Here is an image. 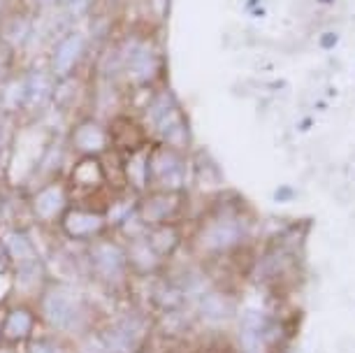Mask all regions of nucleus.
I'll use <instances>...</instances> for the list:
<instances>
[{"mask_svg":"<svg viewBox=\"0 0 355 353\" xmlns=\"http://www.w3.org/2000/svg\"><path fill=\"white\" fill-rule=\"evenodd\" d=\"M58 223H61L63 235L75 239V242H91V239H98L107 230V225H110L103 212L77 207V205H68L61 218H58Z\"/></svg>","mask_w":355,"mask_h":353,"instance_id":"0eeeda50","label":"nucleus"},{"mask_svg":"<svg viewBox=\"0 0 355 353\" xmlns=\"http://www.w3.org/2000/svg\"><path fill=\"white\" fill-rule=\"evenodd\" d=\"M179 207H182L179 191H151L137 198L135 214L146 225H160L177 216Z\"/></svg>","mask_w":355,"mask_h":353,"instance_id":"1a4fd4ad","label":"nucleus"},{"mask_svg":"<svg viewBox=\"0 0 355 353\" xmlns=\"http://www.w3.org/2000/svg\"><path fill=\"white\" fill-rule=\"evenodd\" d=\"M89 49H91V37L86 31L79 28L63 31L51 42L49 54L44 58V65L49 68L51 77L56 82H65V79L79 75Z\"/></svg>","mask_w":355,"mask_h":353,"instance_id":"f03ea898","label":"nucleus"},{"mask_svg":"<svg viewBox=\"0 0 355 353\" xmlns=\"http://www.w3.org/2000/svg\"><path fill=\"white\" fill-rule=\"evenodd\" d=\"M239 239V225L232 221H220L205 232V242L209 249H225Z\"/></svg>","mask_w":355,"mask_h":353,"instance_id":"a211bd4d","label":"nucleus"},{"mask_svg":"<svg viewBox=\"0 0 355 353\" xmlns=\"http://www.w3.org/2000/svg\"><path fill=\"white\" fill-rule=\"evenodd\" d=\"M33 33H35V15L26 5L12 3L0 15V46H5L15 56L28 46Z\"/></svg>","mask_w":355,"mask_h":353,"instance_id":"39448f33","label":"nucleus"},{"mask_svg":"<svg viewBox=\"0 0 355 353\" xmlns=\"http://www.w3.org/2000/svg\"><path fill=\"white\" fill-rule=\"evenodd\" d=\"M3 251H5V256L17 265V268L19 265L37 261V251H35L33 239L26 235V232H19V230L8 232V235L3 237Z\"/></svg>","mask_w":355,"mask_h":353,"instance_id":"dca6fc26","label":"nucleus"},{"mask_svg":"<svg viewBox=\"0 0 355 353\" xmlns=\"http://www.w3.org/2000/svg\"><path fill=\"white\" fill-rule=\"evenodd\" d=\"M91 265L107 282H116L128 268V251L112 239H100L91 249Z\"/></svg>","mask_w":355,"mask_h":353,"instance_id":"9b49d317","label":"nucleus"},{"mask_svg":"<svg viewBox=\"0 0 355 353\" xmlns=\"http://www.w3.org/2000/svg\"><path fill=\"white\" fill-rule=\"evenodd\" d=\"M10 289H12V279H10V275L3 272V275H0V302L10 295Z\"/></svg>","mask_w":355,"mask_h":353,"instance_id":"5701e85b","label":"nucleus"},{"mask_svg":"<svg viewBox=\"0 0 355 353\" xmlns=\"http://www.w3.org/2000/svg\"><path fill=\"white\" fill-rule=\"evenodd\" d=\"M28 353H58V349L51 342H31Z\"/></svg>","mask_w":355,"mask_h":353,"instance_id":"4be33fe9","label":"nucleus"},{"mask_svg":"<svg viewBox=\"0 0 355 353\" xmlns=\"http://www.w3.org/2000/svg\"><path fill=\"white\" fill-rule=\"evenodd\" d=\"M128 265H132L137 272H151L158 265V256L151 251L146 239H135L128 251Z\"/></svg>","mask_w":355,"mask_h":353,"instance_id":"6ab92c4d","label":"nucleus"},{"mask_svg":"<svg viewBox=\"0 0 355 353\" xmlns=\"http://www.w3.org/2000/svg\"><path fill=\"white\" fill-rule=\"evenodd\" d=\"M15 128H12V119L0 114V158L5 154H10V146L15 142Z\"/></svg>","mask_w":355,"mask_h":353,"instance_id":"412c9836","label":"nucleus"},{"mask_svg":"<svg viewBox=\"0 0 355 353\" xmlns=\"http://www.w3.org/2000/svg\"><path fill=\"white\" fill-rule=\"evenodd\" d=\"M53 91H56V79L51 77L49 68L44 63L26 65V110L24 114L40 117L46 107L53 105Z\"/></svg>","mask_w":355,"mask_h":353,"instance_id":"6e6552de","label":"nucleus"},{"mask_svg":"<svg viewBox=\"0 0 355 353\" xmlns=\"http://www.w3.org/2000/svg\"><path fill=\"white\" fill-rule=\"evenodd\" d=\"M0 339H3V323H0Z\"/></svg>","mask_w":355,"mask_h":353,"instance_id":"a878e982","label":"nucleus"},{"mask_svg":"<svg viewBox=\"0 0 355 353\" xmlns=\"http://www.w3.org/2000/svg\"><path fill=\"white\" fill-rule=\"evenodd\" d=\"M146 177L153 191H179L186 179V163L179 149L158 144L146 154Z\"/></svg>","mask_w":355,"mask_h":353,"instance_id":"7ed1b4c3","label":"nucleus"},{"mask_svg":"<svg viewBox=\"0 0 355 353\" xmlns=\"http://www.w3.org/2000/svg\"><path fill=\"white\" fill-rule=\"evenodd\" d=\"M70 184H75L79 189H86V191L100 189L103 184H107L103 158L100 156L77 158V163L72 165V170H70Z\"/></svg>","mask_w":355,"mask_h":353,"instance_id":"4468645a","label":"nucleus"},{"mask_svg":"<svg viewBox=\"0 0 355 353\" xmlns=\"http://www.w3.org/2000/svg\"><path fill=\"white\" fill-rule=\"evenodd\" d=\"M42 314L56 330H75L82 323L84 307L75 293L65 289H49L42 295Z\"/></svg>","mask_w":355,"mask_h":353,"instance_id":"423d86ee","label":"nucleus"},{"mask_svg":"<svg viewBox=\"0 0 355 353\" xmlns=\"http://www.w3.org/2000/svg\"><path fill=\"white\" fill-rule=\"evenodd\" d=\"M56 3V10L61 12L65 19H84L89 17L93 10H96L98 0H53Z\"/></svg>","mask_w":355,"mask_h":353,"instance_id":"aec40b11","label":"nucleus"},{"mask_svg":"<svg viewBox=\"0 0 355 353\" xmlns=\"http://www.w3.org/2000/svg\"><path fill=\"white\" fill-rule=\"evenodd\" d=\"M144 239H146V244L151 246L153 254L160 258V256H167L174 251V246L179 242V232H177V228H172V225L160 223V225H153V230Z\"/></svg>","mask_w":355,"mask_h":353,"instance_id":"f3484780","label":"nucleus"},{"mask_svg":"<svg viewBox=\"0 0 355 353\" xmlns=\"http://www.w3.org/2000/svg\"><path fill=\"white\" fill-rule=\"evenodd\" d=\"M107 128H110L112 149H121L123 154H132V151L142 149V121L121 112V114L112 117L107 121Z\"/></svg>","mask_w":355,"mask_h":353,"instance_id":"ddd939ff","label":"nucleus"},{"mask_svg":"<svg viewBox=\"0 0 355 353\" xmlns=\"http://www.w3.org/2000/svg\"><path fill=\"white\" fill-rule=\"evenodd\" d=\"M0 353H17V351L12 349V344H3L0 346Z\"/></svg>","mask_w":355,"mask_h":353,"instance_id":"393cba45","label":"nucleus"},{"mask_svg":"<svg viewBox=\"0 0 355 353\" xmlns=\"http://www.w3.org/2000/svg\"><path fill=\"white\" fill-rule=\"evenodd\" d=\"M65 146L82 156H103L107 151H112V137L107 121L100 117H79L75 123L70 126L68 137H65Z\"/></svg>","mask_w":355,"mask_h":353,"instance_id":"20e7f679","label":"nucleus"},{"mask_svg":"<svg viewBox=\"0 0 355 353\" xmlns=\"http://www.w3.org/2000/svg\"><path fill=\"white\" fill-rule=\"evenodd\" d=\"M119 63V84L125 89H151L158 84L160 70H163V58H160L156 44L149 37L139 33H125L116 44Z\"/></svg>","mask_w":355,"mask_h":353,"instance_id":"f257e3e1","label":"nucleus"},{"mask_svg":"<svg viewBox=\"0 0 355 353\" xmlns=\"http://www.w3.org/2000/svg\"><path fill=\"white\" fill-rule=\"evenodd\" d=\"M33 325H35V316H33L31 309L26 307L10 309L3 318V339L8 344L26 342L33 332Z\"/></svg>","mask_w":355,"mask_h":353,"instance_id":"2eb2a0df","label":"nucleus"},{"mask_svg":"<svg viewBox=\"0 0 355 353\" xmlns=\"http://www.w3.org/2000/svg\"><path fill=\"white\" fill-rule=\"evenodd\" d=\"M26 110V68H12L0 79V114L15 119Z\"/></svg>","mask_w":355,"mask_h":353,"instance_id":"f8f14e48","label":"nucleus"},{"mask_svg":"<svg viewBox=\"0 0 355 353\" xmlns=\"http://www.w3.org/2000/svg\"><path fill=\"white\" fill-rule=\"evenodd\" d=\"M68 186L58 179H49L31 196V212L40 221H58L68 207Z\"/></svg>","mask_w":355,"mask_h":353,"instance_id":"9d476101","label":"nucleus"},{"mask_svg":"<svg viewBox=\"0 0 355 353\" xmlns=\"http://www.w3.org/2000/svg\"><path fill=\"white\" fill-rule=\"evenodd\" d=\"M10 5H12V0H0V15H3V12L10 8Z\"/></svg>","mask_w":355,"mask_h":353,"instance_id":"b1692460","label":"nucleus"}]
</instances>
